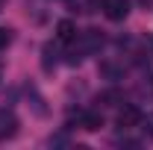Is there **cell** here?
<instances>
[{
    "label": "cell",
    "instance_id": "5bb4252c",
    "mask_svg": "<svg viewBox=\"0 0 153 150\" xmlns=\"http://www.w3.org/2000/svg\"><path fill=\"white\" fill-rule=\"evenodd\" d=\"M0 3H3V0H0Z\"/></svg>",
    "mask_w": 153,
    "mask_h": 150
},
{
    "label": "cell",
    "instance_id": "9c48e42d",
    "mask_svg": "<svg viewBox=\"0 0 153 150\" xmlns=\"http://www.w3.org/2000/svg\"><path fill=\"white\" fill-rule=\"evenodd\" d=\"M30 106H33V112L38 115V118H44L47 115V106H44V97L36 91V88H30Z\"/></svg>",
    "mask_w": 153,
    "mask_h": 150
},
{
    "label": "cell",
    "instance_id": "4fadbf2b",
    "mask_svg": "<svg viewBox=\"0 0 153 150\" xmlns=\"http://www.w3.org/2000/svg\"><path fill=\"white\" fill-rule=\"evenodd\" d=\"M9 30H3V27H0V50H3V47H6V44H9Z\"/></svg>",
    "mask_w": 153,
    "mask_h": 150
},
{
    "label": "cell",
    "instance_id": "6da1fadb",
    "mask_svg": "<svg viewBox=\"0 0 153 150\" xmlns=\"http://www.w3.org/2000/svg\"><path fill=\"white\" fill-rule=\"evenodd\" d=\"M100 9L109 21H124L130 15V0H100Z\"/></svg>",
    "mask_w": 153,
    "mask_h": 150
},
{
    "label": "cell",
    "instance_id": "7c38bea8",
    "mask_svg": "<svg viewBox=\"0 0 153 150\" xmlns=\"http://www.w3.org/2000/svg\"><path fill=\"white\" fill-rule=\"evenodd\" d=\"M100 100H103L106 106H115V103H118L121 97H118V91H106V94H103V97H100Z\"/></svg>",
    "mask_w": 153,
    "mask_h": 150
},
{
    "label": "cell",
    "instance_id": "277c9868",
    "mask_svg": "<svg viewBox=\"0 0 153 150\" xmlns=\"http://www.w3.org/2000/svg\"><path fill=\"white\" fill-rule=\"evenodd\" d=\"M18 132V118L12 109H0V141H6V138H12Z\"/></svg>",
    "mask_w": 153,
    "mask_h": 150
},
{
    "label": "cell",
    "instance_id": "3957f363",
    "mask_svg": "<svg viewBox=\"0 0 153 150\" xmlns=\"http://www.w3.org/2000/svg\"><path fill=\"white\" fill-rule=\"evenodd\" d=\"M103 41H106V38H103L100 30H85V33H79V44H76V47L88 56V53H97V50L103 47Z\"/></svg>",
    "mask_w": 153,
    "mask_h": 150
},
{
    "label": "cell",
    "instance_id": "52a82bcc",
    "mask_svg": "<svg viewBox=\"0 0 153 150\" xmlns=\"http://www.w3.org/2000/svg\"><path fill=\"white\" fill-rule=\"evenodd\" d=\"M76 124H79L82 130H88V132H97L100 127H103V115L100 112H79Z\"/></svg>",
    "mask_w": 153,
    "mask_h": 150
},
{
    "label": "cell",
    "instance_id": "8992f818",
    "mask_svg": "<svg viewBox=\"0 0 153 150\" xmlns=\"http://www.w3.org/2000/svg\"><path fill=\"white\" fill-rule=\"evenodd\" d=\"M100 76L109 79V82H118V79H124V65L106 59V62H100Z\"/></svg>",
    "mask_w": 153,
    "mask_h": 150
},
{
    "label": "cell",
    "instance_id": "5b68a950",
    "mask_svg": "<svg viewBox=\"0 0 153 150\" xmlns=\"http://www.w3.org/2000/svg\"><path fill=\"white\" fill-rule=\"evenodd\" d=\"M56 65H59V47L53 44V41H47V44L41 47V68H44V71L50 74V71H53Z\"/></svg>",
    "mask_w": 153,
    "mask_h": 150
},
{
    "label": "cell",
    "instance_id": "8fae6325",
    "mask_svg": "<svg viewBox=\"0 0 153 150\" xmlns=\"http://www.w3.org/2000/svg\"><path fill=\"white\" fill-rule=\"evenodd\" d=\"M141 130L147 132V138H153V112L150 115H141Z\"/></svg>",
    "mask_w": 153,
    "mask_h": 150
},
{
    "label": "cell",
    "instance_id": "30bf717a",
    "mask_svg": "<svg viewBox=\"0 0 153 150\" xmlns=\"http://www.w3.org/2000/svg\"><path fill=\"white\" fill-rule=\"evenodd\" d=\"M141 91L147 94V97H153V65L144 71V82H141Z\"/></svg>",
    "mask_w": 153,
    "mask_h": 150
},
{
    "label": "cell",
    "instance_id": "7a4b0ae2",
    "mask_svg": "<svg viewBox=\"0 0 153 150\" xmlns=\"http://www.w3.org/2000/svg\"><path fill=\"white\" fill-rule=\"evenodd\" d=\"M141 124V109L133 106V103H124L121 109H118V127L121 130H133Z\"/></svg>",
    "mask_w": 153,
    "mask_h": 150
},
{
    "label": "cell",
    "instance_id": "ba28073f",
    "mask_svg": "<svg viewBox=\"0 0 153 150\" xmlns=\"http://www.w3.org/2000/svg\"><path fill=\"white\" fill-rule=\"evenodd\" d=\"M56 38H59V41H74V38H76V27H74V21H68V18L59 21V24H56Z\"/></svg>",
    "mask_w": 153,
    "mask_h": 150
}]
</instances>
